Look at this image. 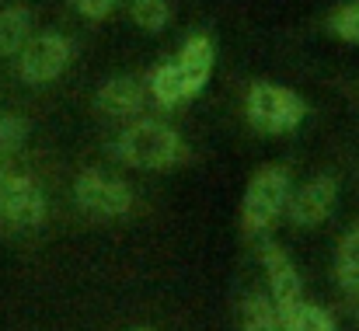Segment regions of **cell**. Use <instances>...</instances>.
<instances>
[{"instance_id": "20", "label": "cell", "mask_w": 359, "mask_h": 331, "mask_svg": "<svg viewBox=\"0 0 359 331\" xmlns=\"http://www.w3.org/2000/svg\"><path fill=\"white\" fill-rule=\"evenodd\" d=\"M4 189H7V171L0 168V206H4Z\"/></svg>"}, {"instance_id": "18", "label": "cell", "mask_w": 359, "mask_h": 331, "mask_svg": "<svg viewBox=\"0 0 359 331\" xmlns=\"http://www.w3.org/2000/svg\"><path fill=\"white\" fill-rule=\"evenodd\" d=\"M25 140H28V122L21 115H0V161L18 154Z\"/></svg>"}, {"instance_id": "13", "label": "cell", "mask_w": 359, "mask_h": 331, "mask_svg": "<svg viewBox=\"0 0 359 331\" xmlns=\"http://www.w3.org/2000/svg\"><path fill=\"white\" fill-rule=\"evenodd\" d=\"M157 105H164V109H175V105H182L185 102V95H182V84H178V74H175V67H171V60L168 63H157L150 74H147V88H143Z\"/></svg>"}, {"instance_id": "14", "label": "cell", "mask_w": 359, "mask_h": 331, "mask_svg": "<svg viewBox=\"0 0 359 331\" xmlns=\"http://www.w3.org/2000/svg\"><path fill=\"white\" fill-rule=\"evenodd\" d=\"M335 279L342 290L359 293V227H353L335 251Z\"/></svg>"}, {"instance_id": "3", "label": "cell", "mask_w": 359, "mask_h": 331, "mask_svg": "<svg viewBox=\"0 0 359 331\" xmlns=\"http://www.w3.org/2000/svg\"><path fill=\"white\" fill-rule=\"evenodd\" d=\"M244 115L258 133L283 136V133H293L307 119V102L283 84L255 81L244 95Z\"/></svg>"}, {"instance_id": "19", "label": "cell", "mask_w": 359, "mask_h": 331, "mask_svg": "<svg viewBox=\"0 0 359 331\" xmlns=\"http://www.w3.org/2000/svg\"><path fill=\"white\" fill-rule=\"evenodd\" d=\"M74 7L88 18V21H102L116 11V0H74Z\"/></svg>"}, {"instance_id": "9", "label": "cell", "mask_w": 359, "mask_h": 331, "mask_svg": "<svg viewBox=\"0 0 359 331\" xmlns=\"http://www.w3.org/2000/svg\"><path fill=\"white\" fill-rule=\"evenodd\" d=\"M262 265L269 272V293L265 297L276 304V311H286L297 300H304V279L279 244H262Z\"/></svg>"}, {"instance_id": "16", "label": "cell", "mask_w": 359, "mask_h": 331, "mask_svg": "<svg viewBox=\"0 0 359 331\" xmlns=\"http://www.w3.org/2000/svg\"><path fill=\"white\" fill-rule=\"evenodd\" d=\"M129 18L140 32H164L171 21V0H129Z\"/></svg>"}, {"instance_id": "5", "label": "cell", "mask_w": 359, "mask_h": 331, "mask_svg": "<svg viewBox=\"0 0 359 331\" xmlns=\"http://www.w3.org/2000/svg\"><path fill=\"white\" fill-rule=\"evenodd\" d=\"M74 203L91 213V217H102V220H112V217H126L133 210V189L116 178V175H105V171H84L77 182H74Z\"/></svg>"}, {"instance_id": "7", "label": "cell", "mask_w": 359, "mask_h": 331, "mask_svg": "<svg viewBox=\"0 0 359 331\" xmlns=\"http://www.w3.org/2000/svg\"><path fill=\"white\" fill-rule=\"evenodd\" d=\"M213 63H217V46H213L210 35L196 32V35H189V39L178 46V56L171 60V67H175V74H178V84H182L185 102L206 91L210 74H213Z\"/></svg>"}, {"instance_id": "10", "label": "cell", "mask_w": 359, "mask_h": 331, "mask_svg": "<svg viewBox=\"0 0 359 331\" xmlns=\"http://www.w3.org/2000/svg\"><path fill=\"white\" fill-rule=\"evenodd\" d=\"M143 102H147V91L133 77H109L95 91V109L109 119H133L143 112Z\"/></svg>"}, {"instance_id": "12", "label": "cell", "mask_w": 359, "mask_h": 331, "mask_svg": "<svg viewBox=\"0 0 359 331\" xmlns=\"http://www.w3.org/2000/svg\"><path fill=\"white\" fill-rule=\"evenodd\" d=\"M279 331H339V321L332 311L307 304V300H297L293 307L279 311Z\"/></svg>"}, {"instance_id": "17", "label": "cell", "mask_w": 359, "mask_h": 331, "mask_svg": "<svg viewBox=\"0 0 359 331\" xmlns=\"http://www.w3.org/2000/svg\"><path fill=\"white\" fill-rule=\"evenodd\" d=\"M325 28H328L335 39H342V42H349V46H359V0H346V4L332 7Z\"/></svg>"}, {"instance_id": "11", "label": "cell", "mask_w": 359, "mask_h": 331, "mask_svg": "<svg viewBox=\"0 0 359 331\" xmlns=\"http://www.w3.org/2000/svg\"><path fill=\"white\" fill-rule=\"evenodd\" d=\"M32 28H35V18L25 4L0 7V60L18 56V49L32 39Z\"/></svg>"}, {"instance_id": "21", "label": "cell", "mask_w": 359, "mask_h": 331, "mask_svg": "<svg viewBox=\"0 0 359 331\" xmlns=\"http://www.w3.org/2000/svg\"><path fill=\"white\" fill-rule=\"evenodd\" d=\"M133 331H154V328H133Z\"/></svg>"}, {"instance_id": "4", "label": "cell", "mask_w": 359, "mask_h": 331, "mask_svg": "<svg viewBox=\"0 0 359 331\" xmlns=\"http://www.w3.org/2000/svg\"><path fill=\"white\" fill-rule=\"evenodd\" d=\"M74 63V42L63 32H42L32 35L21 49H18V77L25 84H53L67 74V67Z\"/></svg>"}, {"instance_id": "15", "label": "cell", "mask_w": 359, "mask_h": 331, "mask_svg": "<svg viewBox=\"0 0 359 331\" xmlns=\"http://www.w3.org/2000/svg\"><path fill=\"white\" fill-rule=\"evenodd\" d=\"M241 331H279V311L265 293H251L241 304Z\"/></svg>"}, {"instance_id": "8", "label": "cell", "mask_w": 359, "mask_h": 331, "mask_svg": "<svg viewBox=\"0 0 359 331\" xmlns=\"http://www.w3.org/2000/svg\"><path fill=\"white\" fill-rule=\"evenodd\" d=\"M335 203H339L335 175H318V178H311V182H304L300 189L290 192L283 217H290V223H297V227H318L332 217Z\"/></svg>"}, {"instance_id": "2", "label": "cell", "mask_w": 359, "mask_h": 331, "mask_svg": "<svg viewBox=\"0 0 359 331\" xmlns=\"http://www.w3.org/2000/svg\"><path fill=\"white\" fill-rule=\"evenodd\" d=\"M290 192H293V182H290L286 168L269 164V168L255 171L248 189H244V199H241V227H244V234L248 237L269 234L276 227V220L286 213Z\"/></svg>"}, {"instance_id": "6", "label": "cell", "mask_w": 359, "mask_h": 331, "mask_svg": "<svg viewBox=\"0 0 359 331\" xmlns=\"http://www.w3.org/2000/svg\"><path fill=\"white\" fill-rule=\"evenodd\" d=\"M0 220L11 230H35L46 220V192L32 175H7Z\"/></svg>"}, {"instance_id": "1", "label": "cell", "mask_w": 359, "mask_h": 331, "mask_svg": "<svg viewBox=\"0 0 359 331\" xmlns=\"http://www.w3.org/2000/svg\"><path fill=\"white\" fill-rule=\"evenodd\" d=\"M116 161L140 168V171H168L178 168L182 161H189V147L178 136V129H171L168 122L157 119H140L129 122L119 133V140L112 143Z\"/></svg>"}]
</instances>
